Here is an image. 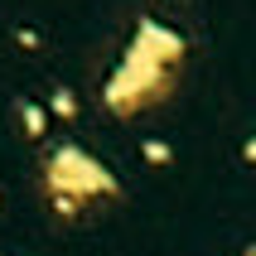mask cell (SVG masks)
I'll use <instances>...</instances> for the list:
<instances>
[{"label": "cell", "mask_w": 256, "mask_h": 256, "mask_svg": "<svg viewBox=\"0 0 256 256\" xmlns=\"http://www.w3.org/2000/svg\"><path fill=\"white\" fill-rule=\"evenodd\" d=\"M246 155H252V160H256V140H252V145H246Z\"/></svg>", "instance_id": "obj_1"}]
</instances>
